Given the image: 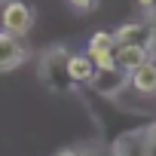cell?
<instances>
[{"label": "cell", "instance_id": "1", "mask_svg": "<svg viewBox=\"0 0 156 156\" xmlns=\"http://www.w3.org/2000/svg\"><path fill=\"white\" fill-rule=\"evenodd\" d=\"M67 61H70V52L55 43L49 46L43 55H40V64H37V76L40 83L52 92V95H73V83H70V73H67Z\"/></svg>", "mask_w": 156, "mask_h": 156}, {"label": "cell", "instance_id": "2", "mask_svg": "<svg viewBox=\"0 0 156 156\" xmlns=\"http://www.w3.org/2000/svg\"><path fill=\"white\" fill-rule=\"evenodd\" d=\"M34 28V6L25 3V0H6L0 6V31H6L12 37H25Z\"/></svg>", "mask_w": 156, "mask_h": 156}, {"label": "cell", "instance_id": "3", "mask_svg": "<svg viewBox=\"0 0 156 156\" xmlns=\"http://www.w3.org/2000/svg\"><path fill=\"white\" fill-rule=\"evenodd\" d=\"M156 34H153V25L150 22H126L122 28L113 31V43L116 46H138V49H147L153 46Z\"/></svg>", "mask_w": 156, "mask_h": 156}, {"label": "cell", "instance_id": "4", "mask_svg": "<svg viewBox=\"0 0 156 156\" xmlns=\"http://www.w3.org/2000/svg\"><path fill=\"white\" fill-rule=\"evenodd\" d=\"M129 86V73H122L119 67H107V70H95V76L89 80V89L98 98H116L122 89Z\"/></svg>", "mask_w": 156, "mask_h": 156}, {"label": "cell", "instance_id": "5", "mask_svg": "<svg viewBox=\"0 0 156 156\" xmlns=\"http://www.w3.org/2000/svg\"><path fill=\"white\" fill-rule=\"evenodd\" d=\"M25 61H28V46L19 37L0 31V70H12Z\"/></svg>", "mask_w": 156, "mask_h": 156}, {"label": "cell", "instance_id": "6", "mask_svg": "<svg viewBox=\"0 0 156 156\" xmlns=\"http://www.w3.org/2000/svg\"><path fill=\"white\" fill-rule=\"evenodd\" d=\"M129 89L138 95H156V61H144L129 73Z\"/></svg>", "mask_w": 156, "mask_h": 156}, {"label": "cell", "instance_id": "7", "mask_svg": "<svg viewBox=\"0 0 156 156\" xmlns=\"http://www.w3.org/2000/svg\"><path fill=\"white\" fill-rule=\"evenodd\" d=\"M113 61L122 73H132L135 67H141L144 61H150V52L147 49H138V46H116L113 49Z\"/></svg>", "mask_w": 156, "mask_h": 156}, {"label": "cell", "instance_id": "8", "mask_svg": "<svg viewBox=\"0 0 156 156\" xmlns=\"http://www.w3.org/2000/svg\"><path fill=\"white\" fill-rule=\"evenodd\" d=\"M67 73H70V83H73V86H89V80L95 76V64H92V58H89L86 52L70 55V61H67Z\"/></svg>", "mask_w": 156, "mask_h": 156}, {"label": "cell", "instance_id": "9", "mask_svg": "<svg viewBox=\"0 0 156 156\" xmlns=\"http://www.w3.org/2000/svg\"><path fill=\"white\" fill-rule=\"evenodd\" d=\"M116 43H113V34L110 31H95L89 37V46H86V55H104V52H113Z\"/></svg>", "mask_w": 156, "mask_h": 156}, {"label": "cell", "instance_id": "10", "mask_svg": "<svg viewBox=\"0 0 156 156\" xmlns=\"http://www.w3.org/2000/svg\"><path fill=\"white\" fill-rule=\"evenodd\" d=\"M67 3H70L76 12H89V9L95 6V0H67Z\"/></svg>", "mask_w": 156, "mask_h": 156}, {"label": "cell", "instance_id": "11", "mask_svg": "<svg viewBox=\"0 0 156 156\" xmlns=\"http://www.w3.org/2000/svg\"><path fill=\"white\" fill-rule=\"evenodd\" d=\"M55 156H89V150H86V147H64V150L55 153Z\"/></svg>", "mask_w": 156, "mask_h": 156}, {"label": "cell", "instance_id": "12", "mask_svg": "<svg viewBox=\"0 0 156 156\" xmlns=\"http://www.w3.org/2000/svg\"><path fill=\"white\" fill-rule=\"evenodd\" d=\"M135 3H138L141 9H153V6H156V0H135Z\"/></svg>", "mask_w": 156, "mask_h": 156}, {"label": "cell", "instance_id": "13", "mask_svg": "<svg viewBox=\"0 0 156 156\" xmlns=\"http://www.w3.org/2000/svg\"><path fill=\"white\" fill-rule=\"evenodd\" d=\"M144 156H156V144H153V141L147 144V153H144Z\"/></svg>", "mask_w": 156, "mask_h": 156}, {"label": "cell", "instance_id": "14", "mask_svg": "<svg viewBox=\"0 0 156 156\" xmlns=\"http://www.w3.org/2000/svg\"><path fill=\"white\" fill-rule=\"evenodd\" d=\"M150 141L156 144V119H153V126H150Z\"/></svg>", "mask_w": 156, "mask_h": 156}, {"label": "cell", "instance_id": "15", "mask_svg": "<svg viewBox=\"0 0 156 156\" xmlns=\"http://www.w3.org/2000/svg\"><path fill=\"white\" fill-rule=\"evenodd\" d=\"M3 3H6V0H0V6H3Z\"/></svg>", "mask_w": 156, "mask_h": 156}]
</instances>
